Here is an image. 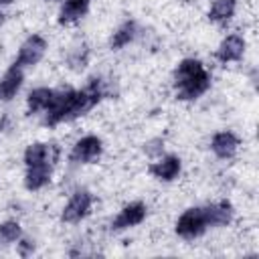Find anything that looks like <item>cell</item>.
<instances>
[{
    "instance_id": "obj_19",
    "label": "cell",
    "mask_w": 259,
    "mask_h": 259,
    "mask_svg": "<svg viewBox=\"0 0 259 259\" xmlns=\"http://www.w3.org/2000/svg\"><path fill=\"white\" fill-rule=\"evenodd\" d=\"M12 0H0V4H10Z\"/></svg>"
},
{
    "instance_id": "obj_11",
    "label": "cell",
    "mask_w": 259,
    "mask_h": 259,
    "mask_svg": "<svg viewBox=\"0 0 259 259\" xmlns=\"http://www.w3.org/2000/svg\"><path fill=\"white\" fill-rule=\"evenodd\" d=\"M204 217L208 227H225L233 221V204L229 200H219L204 206Z\"/></svg>"
},
{
    "instance_id": "obj_13",
    "label": "cell",
    "mask_w": 259,
    "mask_h": 259,
    "mask_svg": "<svg viewBox=\"0 0 259 259\" xmlns=\"http://www.w3.org/2000/svg\"><path fill=\"white\" fill-rule=\"evenodd\" d=\"M210 148H212V152H214L219 158H223V160L233 158L235 152H237V148H239V138H237L233 132H219V134L212 136Z\"/></svg>"
},
{
    "instance_id": "obj_1",
    "label": "cell",
    "mask_w": 259,
    "mask_h": 259,
    "mask_svg": "<svg viewBox=\"0 0 259 259\" xmlns=\"http://www.w3.org/2000/svg\"><path fill=\"white\" fill-rule=\"evenodd\" d=\"M176 97L182 101H192L204 95L210 87V73L198 59H184L174 71Z\"/></svg>"
},
{
    "instance_id": "obj_18",
    "label": "cell",
    "mask_w": 259,
    "mask_h": 259,
    "mask_svg": "<svg viewBox=\"0 0 259 259\" xmlns=\"http://www.w3.org/2000/svg\"><path fill=\"white\" fill-rule=\"evenodd\" d=\"M20 225L16 221H6L0 225V247H6L20 239Z\"/></svg>"
},
{
    "instance_id": "obj_17",
    "label": "cell",
    "mask_w": 259,
    "mask_h": 259,
    "mask_svg": "<svg viewBox=\"0 0 259 259\" xmlns=\"http://www.w3.org/2000/svg\"><path fill=\"white\" fill-rule=\"evenodd\" d=\"M53 97V89L49 87H38L34 91H30L28 99H26V107H28V113H36V111H45L49 101Z\"/></svg>"
},
{
    "instance_id": "obj_12",
    "label": "cell",
    "mask_w": 259,
    "mask_h": 259,
    "mask_svg": "<svg viewBox=\"0 0 259 259\" xmlns=\"http://www.w3.org/2000/svg\"><path fill=\"white\" fill-rule=\"evenodd\" d=\"M51 174H53V164H32V166H26L24 186L28 190H40L42 186H47L51 182Z\"/></svg>"
},
{
    "instance_id": "obj_2",
    "label": "cell",
    "mask_w": 259,
    "mask_h": 259,
    "mask_svg": "<svg viewBox=\"0 0 259 259\" xmlns=\"http://www.w3.org/2000/svg\"><path fill=\"white\" fill-rule=\"evenodd\" d=\"M206 229H208V223L204 217V208H200V206L186 208L176 221V233H178V237H182L186 241H192V239L204 235Z\"/></svg>"
},
{
    "instance_id": "obj_3",
    "label": "cell",
    "mask_w": 259,
    "mask_h": 259,
    "mask_svg": "<svg viewBox=\"0 0 259 259\" xmlns=\"http://www.w3.org/2000/svg\"><path fill=\"white\" fill-rule=\"evenodd\" d=\"M91 204H93V194L89 190H85V188L75 190L61 212V221L63 223H79L81 219H85L89 214Z\"/></svg>"
},
{
    "instance_id": "obj_9",
    "label": "cell",
    "mask_w": 259,
    "mask_h": 259,
    "mask_svg": "<svg viewBox=\"0 0 259 259\" xmlns=\"http://www.w3.org/2000/svg\"><path fill=\"white\" fill-rule=\"evenodd\" d=\"M22 81H24V73H22V67L18 65H12L4 77L0 79V101H10L22 87Z\"/></svg>"
},
{
    "instance_id": "obj_10",
    "label": "cell",
    "mask_w": 259,
    "mask_h": 259,
    "mask_svg": "<svg viewBox=\"0 0 259 259\" xmlns=\"http://www.w3.org/2000/svg\"><path fill=\"white\" fill-rule=\"evenodd\" d=\"M245 53V40L239 34H229L227 38H223V42L217 49V59L221 63H233L239 61Z\"/></svg>"
},
{
    "instance_id": "obj_6",
    "label": "cell",
    "mask_w": 259,
    "mask_h": 259,
    "mask_svg": "<svg viewBox=\"0 0 259 259\" xmlns=\"http://www.w3.org/2000/svg\"><path fill=\"white\" fill-rule=\"evenodd\" d=\"M144 219H146V204H144V202H130V204H125V206L119 210V214L111 221V231H123V229L136 227V225H140Z\"/></svg>"
},
{
    "instance_id": "obj_8",
    "label": "cell",
    "mask_w": 259,
    "mask_h": 259,
    "mask_svg": "<svg viewBox=\"0 0 259 259\" xmlns=\"http://www.w3.org/2000/svg\"><path fill=\"white\" fill-rule=\"evenodd\" d=\"M180 168H182V164H180L178 156H164V158H160L148 166L150 174L158 180H164V182L174 180L180 174Z\"/></svg>"
},
{
    "instance_id": "obj_5",
    "label": "cell",
    "mask_w": 259,
    "mask_h": 259,
    "mask_svg": "<svg viewBox=\"0 0 259 259\" xmlns=\"http://www.w3.org/2000/svg\"><path fill=\"white\" fill-rule=\"evenodd\" d=\"M45 51H47V40L40 34H30L22 42L14 65H18V67H32V65H36L45 57Z\"/></svg>"
},
{
    "instance_id": "obj_14",
    "label": "cell",
    "mask_w": 259,
    "mask_h": 259,
    "mask_svg": "<svg viewBox=\"0 0 259 259\" xmlns=\"http://www.w3.org/2000/svg\"><path fill=\"white\" fill-rule=\"evenodd\" d=\"M89 10V0H65L59 12V24H71L83 18Z\"/></svg>"
},
{
    "instance_id": "obj_20",
    "label": "cell",
    "mask_w": 259,
    "mask_h": 259,
    "mask_svg": "<svg viewBox=\"0 0 259 259\" xmlns=\"http://www.w3.org/2000/svg\"><path fill=\"white\" fill-rule=\"evenodd\" d=\"M0 24H2V12H0Z\"/></svg>"
},
{
    "instance_id": "obj_15",
    "label": "cell",
    "mask_w": 259,
    "mask_h": 259,
    "mask_svg": "<svg viewBox=\"0 0 259 259\" xmlns=\"http://www.w3.org/2000/svg\"><path fill=\"white\" fill-rule=\"evenodd\" d=\"M136 32H138V26H136L134 20L123 22V24L113 32V36H111V40H109V47H111L113 51L123 49L125 45H130V42L136 38Z\"/></svg>"
},
{
    "instance_id": "obj_16",
    "label": "cell",
    "mask_w": 259,
    "mask_h": 259,
    "mask_svg": "<svg viewBox=\"0 0 259 259\" xmlns=\"http://www.w3.org/2000/svg\"><path fill=\"white\" fill-rule=\"evenodd\" d=\"M235 10H237V0H214L208 10V18L212 22H227L229 18H233Z\"/></svg>"
},
{
    "instance_id": "obj_7",
    "label": "cell",
    "mask_w": 259,
    "mask_h": 259,
    "mask_svg": "<svg viewBox=\"0 0 259 259\" xmlns=\"http://www.w3.org/2000/svg\"><path fill=\"white\" fill-rule=\"evenodd\" d=\"M59 156V148L55 144H42V142H36V144H30L26 150H24V164L26 166H32V164H53Z\"/></svg>"
},
{
    "instance_id": "obj_4",
    "label": "cell",
    "mask_w": 259,
    "mask_h": 259,
    "mask_svg": "<svg viewBox=\"0 0 259 259\" xmlns=\"http://www.w3.org/2000/svg\"><path fill=\"white\" fill-rule=\"evenodd\" d=\"M101 152H103L101 140L97 136H85L75 142V146L69 154V160L75 164H91L101 156Z\"/></svg>"
},
{
    "instance_id": "obj_21",
    "label": "cell",
    "mask_w": 259,
    "mask_h": 259,
    "mask_svg": "<svg viewBox=\"0 0 259 259\" xmlns=\"http://www.w3.org/2000/svg\"><path fill=\"white\" fill-rule=\"evenodd\" d=\"M49 2H55V0H49Z\"/></svg>"
}]
</instances>
